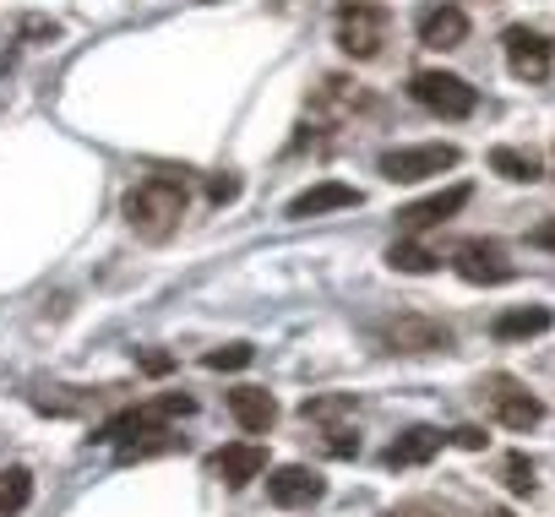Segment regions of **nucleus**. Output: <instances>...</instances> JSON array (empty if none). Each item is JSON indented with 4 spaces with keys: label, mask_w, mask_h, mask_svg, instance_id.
Listing matches in <instances>:
<instances>
[{
    "label": "nucleus",
    "mask_w": 555,
    "mask_h": 517,
    "mask_svg": "<svg viewBox=\"0 0 555 517\" xmlns=\"http://www.w3.org/2000/svg\"><path fill=\"white\" fill-rule=\"evenodd\" d=\"M207 468H212L229 490H240V484H250V479L267 474V452H261L256 441H234V447H218V452L207 457Z\"/></svg>",
    "instance_id": "nucleus-12"
},
{
    "label": "nucleus",
    "mask_w": 555,
    "mask_h": 517,
    "mask_svg": "<svg viewBox=\"0 0 555 517\" xmlns=\"http://www.w3.org/2000/svg\"><path fill=\"white\" fill-rule=\"evenodd\" d=\"M387 44V12L371 0H344L338 7V50L349 61H376Z\"/></svg>",
    "instance_id": "nucleus-3"
},
{
    "label": "nucleus",
    "mask_w": 555,
    "mask_h": 517,
    "mask_svg": "<svg viewBox=\"0 0 555 517\" xmlns=\"http://www.w3.org/2000/svg\"><path fill=\"white\" fill-rule=\"evenodd\" d=\"M420 44L425 50H457V44H468V12L452 7V0L420 12Z\"/></svg>",
    "instance_id": "nucleus-13"
},
{
    "label": "nucleus",
    "mask_w": 555,
    "mask_h": 517,
    "mask_svg": "<svg viewBox=\"0 0 555 517\" xmlns=\"http://www.w3.org/2000/svg\"><path fill=\"white\" fill-rule=\"evenodd\" d=\"M452 268H457L463 284H479V289H495V284H512L517 279V268L506 262V250L495 240H463L452 250Z\"/></svg>",
    "instance_id": "nucleus-9"
},
{
    "label": "nucleus",
    "mask_w": 555,
    "mask_h": 517,
    "mask_svg": "<svg viewBox=\"0 0 555 517\" xmlns=\"http://www.w3.org/2000/svg\"><path fill=\"white\" fill-rule=\"evenodd\" d=\"M387 262H392L398 273H430V268L441 262V256H436L430 245H420V240H398V245L387 250Z\"/></svg>",
    "instance_id": "nucleus-20"
},
{
    "label": "nucleus",
    "mask_w": 555,
    "mask_h": 517,
    "mask_svg": "<svg viewBox=\"0 0 555 517\" xmlns=\"http://www.w3.org/2000/svg\"><path fill=\"white\" fill-rule=\"evenodd\" d=\"M501 479H506L512 495H533V463H528L522 452H506V457H501Z\"/></svg>",
    "instance_id": "nucleus-22"
},
{
    "label": "nucleus",
    "mask_w": 555,
    "mask_h": 517,
    "mask_svg": "<svg viewBox=\"0 0 555 517\" xmlns=\"http://www.w3.org/2000/svg\"><path fill=\"white\" fill-rule=\"evenodd\" d=\"M229 414H234L240 430L267 436L272 419H278V403H272V392H261V387H234V392H229Z\"/></svg>",
    "instance_id": "nucleus-16"
},
{
    "label": "nucleus",
    "mask_w": 555,
    "mask_h": 517,
    "mask_svg": "<svg viewBox=\"0 0 555 517\" xmlns=\"http://www.w3.org/2000/svg\"><path fill=\"white\" fill-rule=\"evenodd\" d=\"M550 311L544 306H522V311H501L495 322H490V333L501 338V344H517V338H539V333H550Z\"/></svg>",
    "instance_id": "nucleus-17"
},
{
    "label": "nucleus",
    "mask_w": 555,
    "mask_h": 517,
    "mask_svg": "<svg viewBox=\"0 0 555 517\" xmlns=\"http://www.w3.org/2000/svg\"><path fill=\"white\" fill-rule=\"evenodd\" d=\"M376 344L387 354H447L452 327L436 316H387V322H376Z\"/></svg>",
    "instance_id": "nucleus-4"
},
{
    "label": "nucleus",
    "mask_w": 555,
    "mask_h": 517,
    "mask_svg": "<svg viewBox=\"0 0 555 517\" xmlns=\"http://www.w3.org/2000/svg\"><path fill=\"white\" fill-rule=\"evenodd\" d=\"M501 50H506V72L517 77V82H544L550 72H555V44L539 34V28H506L501 34Z\"/></svg>",
    "instance_id": "nucleus-8"
},
{
    "label": "nucleus",
    "mask_w": 555,
    "mask_h": 517,
    "mask_svg": "<svg viewBox=\"0 0 555 517\" xmlns=\"http://www.w3.org/2000/svg\"><path fill=\"white\" fill-rule=\"evenodd\" d=\"M250 360H256V349H250V344H229V349H212L202 365H207V371H245Z\"/></svg>",
    "instance_id": "nucleus-23"
},
{
    "label": "nucleus",
    "mask_w": 555,
    "mask_h": 517,
    "mask_svg": "<svg viewBox=\"0 0 555 517\" xmlns=\"http://www.w3.org/2000/svg\"><path fill=\"white\" fill-rule=\"evenodd\" d=\"M490 517H512V512H490Z\"/></svg>",
    "instance_id": "nucleus-30"
},
{
    "label": "nucleus",
    "mask_w": 555,
    "mask_h": 517,
    "mask_svg": "<svg viewBox=\"0 0 555 517\" xmlns=\"http://www.w3.org/2000/svg\"><path fill=\"white\" fill-rule=\"evenodd\" d=\"M322 490H327L322 474L306 468V463H284V468H272V474H267V501H272V506H284V512L322 501Z\"/></svg>",
    "instance_id": "nucleus-10"
},
{
    "label": "nucleus",
    "mask_w": 555,
    "mask_h": 517,
    "mask_svg": "<svg viewBox=\"0 0 555 517\" xmlns=\"http://www.w3.org/2000/svg\"><path fill=\"white\" fill-rule=\"evenodd\" d=\"M441 447H447V436H441L436 425H409V430L387 447L382 463H387V468H420V463H430Z\"/></svg>",
    "instance_id": "nucleus-14"
},
{
    "label": "nucleus",
    "mask_w": 555,
    "mask_h": 517,
    "mask_svg": "<svg viewBox=\"0 0 555 517\" xmlns=\"http://www.w3.org/2000/svg\"><path fill=\"white\" fill-rule=\"evenodd\" d=\"M169 365H175V360H169V354H147V360H142V371H153V376H164V371H169Z\"/></svg>",
    "instance_id": "nucleus-28"
},
{
    "label": "nucleus",
    "mask_w": 555,
    "mask_h": 517,
    "mask_svg": "<svg viewBox=\"0 0 555 517\" xmlns=\"http://www.w3.org/2000/svg\"><path fill=\"white\" fill-rule=\"evenodd\" d=\"M479 398H485V409L495 414V425H506V430H533V425L544 419V403H539L517 376H506V371L485 376V382H479Z\"/></svg>",
    "instance_id": "nucleus-5"
},
{
    "label": "nucleus",
    "mask_w": 555,
    "mask_h": 517,
    "mask_svg": "<svg viewBox=\"0 0 555 517\" xmlns=\"http://www.w3.org/2000/svg\"><path fill=\"white\" fill-rule=\"evenodd\" d=\"M447 441H452V447H463V452H485V441H490V436H485L479 425H457Z\"/></svg>",
    "instance_id": "nucleus-26"
},
{
    "label": "nucleus",
    "mask_w": 555,
    "mask_h": 517,
    "mask_svg": "<svg viewBox=\"0 0 555 517\" xmlns=\"http://www.w3.org/2000/svg\"><path fill=\"white\" fill-rule=\"evenodd\" d=\"M120 212H126V223H131L142 240H169V234L180 229V218H185V180H175V175H147L142 185L126 191Z\"/></svg>",
    "instance_id": "nucleus-1"
},
{
    "label": "nucleus",
    "mask_w": 555,
    "mask_h": 517,
    "mask_svg": "<svg viewBox=\"0 0 555 517\" xmlns=\"http://www.w3.org/2000/svg\"><path fill=\"white\" fill-rule=\"evenodd\" d=\"M327 452H333V457H360V436H354L349 425H333V430H327Z\"/></svg>",
    "instance_id": "nucleus-24"
},
{
    "label": "nucleus",
    "mask_w": 555,
    "mask_h": 517,
    "mask_svg": "<svg viewBox=\"0 0 555 517\" xmlns=\"http://www.w3.org/2000/svg\"><path fill=\"white\" fill-rule=\"evenodd\" d=\"M409 93H414L420 109H430V115H441V120H468V115L479 109V93H474L463 77H452V72H414Z\"/></svg>",
    "instance_id": "nucleus-6"
},
{
    "label": "nucleus",
    "mask_w": 555,
    "mask_h": 517,
    "mask_svg": "<svg viewBox=\"0 0 555 517\" xmlns=\"http://www.w3.org/2000/svg\"><path fill=\"white\" fill-rule=\"evenodd\" d=\"M234 196H240V180H234V175H212V180H207V202H212V207H223V202H234Z\"/></svg>",
    "instance_id": "nucleus-25"
},
{
    "label": "nucleus",
    "mask_w": 555,
    "mask_h": 517,
    "mask_svg": "<svg viewBox=\"0 0 555 517\" xmlns=\"http://www.w3.org/2000/svg\"><path fill=\"white\" fill-rule=\"evenodd\" d=\"M191 409H196V403H191L185 392H158V398H147V403L120 409L115 419H104V430H99L93 441H104V447H126V441H137V436H169V425L185 419Z\"/></svg>",
    "instance_id": "nucleus-2"
},
{
    "label": "nucleus",
    "mask_w": 555,
    "mask_h": 517,
    "mask_svg": "<svg viewBox=\"0 0 555 517\" xmlns=\"http://www.w3.org/2000/svg\"><path fill=\"white\" fill-rule=\"evenodd\" d=\"M34 501V474L28 468H7L0 474V517H17Z\"/></svg>",
    "instance_id": "nucleus-19"
},
{
    "label": "nucleus",
    "mask_w": 555,
    "mask_h": 517,
    "mask_svg": "<svg viewBox=\"0 0 555 517\" xmlns=\"http://www.w3.org/2000/svg\"><path fill=\"white\" fill-rule=\"evenodd\" d=\"M300 414H306V419H322V425H333V419H354V392H338V398H306Z\"/></svg>",
    "instance_id": "nucleus-21"
},
{
    "label": "nucleus",
    "mask_w": 555,
    "mask_h": 517,
    "mask_svg": "<svg viewBox=\"0 0 555 517\" xmlns=\"http://www.w3.org/2000/svg\"><path fill=\"white\" fill-rule=\"evenodd\" d=\"M457 147L452 142H420V147H387L376 158V169L392 180V185H414V180H430L441 169H457Z\"/></svg>",
    "instance_id": "nucleus-7"
},
{
    "label": "nucleus",
    "mask_w": 555,
    "mask_h": 517,
    "mask_svg": "<svg viewBox=\"0 0 555 517\" xmlns=\"http://www.w3.org/2000/svg\"><path fill=\"white\" fill-rule=\"evenodd\" d=\"M533 245H555V218H550V223H539V229H533Z\"/></svg>",
    "instance_id": "nucleus-29"
},
{
    "label": "nucleus",
    "mask_w": 555,
    "mask_h": 517,
    "mask_svg": "<svg viewBox=\"0 0 555 517\" xmlns=\"http://www.w3.org/2000/svg\"><path fill=\"white\" fill-rule=\"evenodd\" d=\"M490 169H495L501 180H517V185L539 180V158L522 153V147H490Z\"/></svg>",
    "instance_id": "nucleus-18"
},
{
    "label": "nucleus",
    "mask_w": 555,
    "mask_h": 517,
    "mask_svg": "<svg viewBox=\"0 0 555 517\" xmlns=\"http://www.w3.org/2000/svg\"><path fill=\"white\" fill-rule=\"evenodd\" d=\"M468 185L457 180V185H447V191H436V196H425V202H409L403 212H398V223L409 229V234H420V229H436V223H447L452 212H463L468 207Z\"/></svg>",
    "instance_id": "nucleus-11"
},
{
    "label": "nucleus",
    "mask_w": 555,
    "mask_h": 517,
    "mask_svg": "<svg viewBox=\"0 0 555 517\" xmlns=\"http://www.w3.org/2000/svg\"><path fill=\"white\" fill-rule=\"evenodd\" d=\"M387 517H441V512H436V506H420V501H414V506H398V512H387Z\"/></svg>",
    "instance_id": "nucleus-27"
},
{
    "label": "nucleus",
    "mask_w": 555,
    "mask_h": 517,
    "mask_svg": "<svg viewBox=\"0 0 555 517\" xmlns=\"http://www.w3.org/2000/svg\"><path fill=\"white\" fill-rule=\"evenodd\" d=\"M365 196L354 191V185H344V180H322V185H311V191H300L295 202H289V218H322V212H338V207H360Z\"/></svg>",
    "instance_id": "nucleus-15"
}]
</instances>
